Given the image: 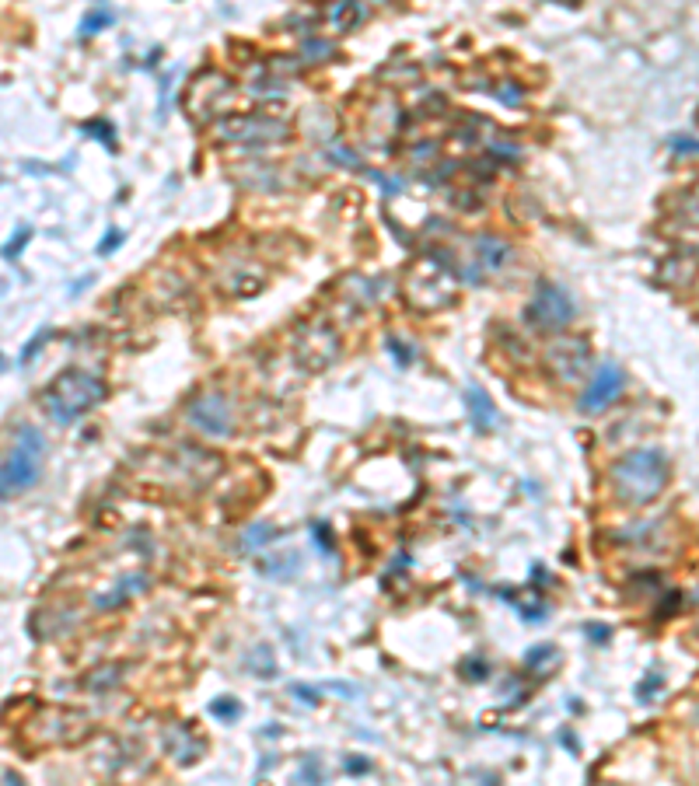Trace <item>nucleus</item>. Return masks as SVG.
<instances>
[{
  "label": "nucleus",
  "mask_w": 699,
  "mask_h": 786,
  "mask_svg": "<svg viewBox=\"0 0 699 786\" xmlns=\"http://www.w3.org/2000/svg\"><path fill=\"white\" fill-rule=\"evenodd\" d=\"M608 483L619 503L626 507H647L668 483V462L661 448H636L622 455L608 469Z\"/></svg>",
  "instance_id": "f257e3e1"
},
{
  "label": "nucleus",
  "mask_w": 699,
  "mask_h": 786,
  "mask_svg": "<svg viewBox=\"0 0 699 786\" xmlns=\"http://www.w3.org/2000/svg\"><path fill=\"white\" fill-rule=\"evenodd\" d=\"M101 395H105V385H101L95 374H88V371H67V374H60L46 388L42 405H46V412L56 423H74L77 416H84V412H92L99 405Z\"/></svg>",
  "instance_id": "f03ea898"
},
{
  "label": "nucleus",
  "mask_w": 699,
  "mask_h": 786,
  "mask_svg": "<svg viewBox=\"0 0 699 786\" xmlns=\"http://www.w3.org/2000/svg\"><path fill=\"white\" fill-rule=\"evenodd\" d=\"M42 433L32 430V426H21L18 430V440H14V451L0 462V500L4 496H14V493H25L28 486H35L39 479V465H42Z\"/></svg>",
  "instance_id": "7ed1b4c3"
},
{
  "label": "nucleus",
  "mask_w": 699,
  "mask_h": 786,
  "mask_svg": "<svg viewBox=\"0 0 699 786\" xmlns=\"http://www.w3.org/2000/svg\"><path fill=\"white\" fill-rule=\"evenodd\" d=\"M574 315H577L574 297L567 294L560 284L542 280V284L535 287V297H531V304H528V318H531L539 329H546V332L563 329V325L574 322Z\"/></svg>",
  "instance_id": "20e7f679"
},
{
  "label": "nucleus",
  "mask_w": 699,
  "mask_h": 786,
  "mask_svg": "<svg viewBox=\"0 0 699 786\" xmlns=\"http://www.w3.org/2000/svg\"><path fill=\"white\" fill-rule=\"evenodd\" d=\"M186 419L206 433V437H227L234 430V416H231V405L220 392H203L189 402L186 409Z\"/></svg>",
  "instance_id": "39448f33"
},
{
  "label": "nucleus",
  "mask_w": 699,
  "mask_h": 786,
  "mask_svg": "<svg viewBox=\"0 0 699 786\" xmlns=\"http://www.w3.org/2000/svg\"><path fill=\"white\" fill-rule=\"evenodd\" d=\"M626 388V374H622V367L619 364H601L598 374L591 378V385L581 392L577 398V405L584 409V412H601V409H608L619 395Z\"/></svg>",
  "instance_id": "423d86ee"
},
{
  "label": "nucleus",
  "mask_w": 699,
  "mask_h": 786,
  "mask_svg": "<svg viewBox=\"0 0 699 786\" xmlns=\"http://www.w3.org/2000/svg\"><path fill=\"white\" fill-rule=\"evenodd\" d=\"M220 137H227V140H280V137H287V122L266 119V115H231L220 122Z\"/></svg>",
  "instance_id": "0eeeda50"
},
{
  "label": "nucleus",
  "mask_w": 699,
  "mask_h": 786,
  "mask_svg": "<svg viewBox=\"0 0 699 786\" xmlns=\"http://www.w3.org/2000/svg\"><path fill=\"white\" fill-rule=\"evenodd\" d=\"M465 405H469V416H472L476 430H493V426H497V409H493L490 395L483 392V388L472 385V388L465 392Z\"/></svg>",
  "instance_id": "6e6552de"
},
{
  "label": "nucleus",
  "mask_w": 699,
  "mask_h": 786,
  "mask_svg": "<svg viewBox=\"0 0 699 786\" xmlns=\"http://www.w3.org/2000/svg\"><path fill=\"white\" fill-rule=\"evenodd\" d=\"M476 248H479V266L490 270V273H497L500 266L510 259V245L500 241V238H490V234H483V238L476 241Z\"/></svg>",
  "instance_id": "1a4fd4ad"
},
{
  "label": "nucleus",
  "mask_w": 699,
  "mask_h": 786,
  "mask_svg": "<svg viewBox=\"0 0 699 786\" xmlns=\"http://www.w3.org/2000/svg\"><path fill=\"white\" fill-rule=\"evenodd\" d=\"M144 584H147V577H144V573H140V577H130V581H119L112 594H101V597H95V604H99V608H112V604H119V601H126V597L140 594V590H144Z\"/></svg>",
  "instance_id": "9d476101"
},
{
  "label": "nucleus",
  "mask_w": 699,
  "mask_h": 786,
  "mask_svg": "<svg viewBox=\"0 0 699 786\" xmlns=\"http://www.w3.org/2000/svg\"><path fill=\"white\" fill-rule=\"evenodd\" d=\"M270 538H273V531L263 528V524H256V528L241 538V545H245V549H256V545H263V542H270Z\"/></svg>",
  "instance_id": "9b49d317"
},
{
  "label": "nucleus",
  "mask_w": 699,
  "mask_h": 786,
  "mask_svg": "<svg viewBox=\"0 0 699 786\" xmlns=\"http://www.w3.org/2000/svg\"><path fill=\"white\" fill-rule=\"evenodd\" d=\"M112 21V14L108 11H101V14H92V18H84V25H81V35H95L101 32V25H108Z\"/></svg>",
  "instance_id": "f8f14e48"
},
{
  "label": "nucleus",
  "mask_w": 699,
  "mask_h": 786,
  "mask_svg": "<svg viewBox=\"0 0 699 786\" xmlns=\"http://www.w3.org/2000/svg\"><path fill=\"white\" fill-rule=\"evenodd\" d=\"M42 343H46V332H39V336H35V339H32V343H28V346H25V353H21V360H32V353H35V350H39V346H42Z\"/></svg>",
  "instance_id": "ddd939ff"
},
{
  "label": "nucleus",
  "mask_w": 699,
  "mask_h": 786,
  "mask_svg": "<svg viewBox=\"0 0 699 786\" xmlns=\"http://www.w3.org/2000/svg\"><path fill=\"white\" fill-rule=\"evenodd\" d=\"M25 241H28V231H21V238H18V241H11V245H7V252H4V255H18V248H21V245H25Z\"/></svg>",
  "instance_id": "4468645a"
},
{
  "label": "nucleus",
  "mask_w": 699,
  "mask_h": 786,
  "mask_svg": "<svg viewBox=\"0 0 699 786\" xmlns=\"http://www.w3.org/2000/svg\"><path fill=\"white\" fill-rule=\"evenodd\" d=\"M119 238H122V234H119V231H112V234H108V238H105V245H101V252H108V248H115V245H119Z\"/></svg>",
  "instance_id": "2eb2a0df"
}]
</instances>
